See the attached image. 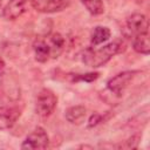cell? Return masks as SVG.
<instances>
[{
	"mask_svg": "<svg viewBox=\"0 0 150 150\" xmlns=\"http://www.w3.org/2000/svg\"><path fill=\"white\" fill-rule=\"evenodd\" d=\"M125 49V43L122 40H115L101 48H87L82 54V62L91 68L104 66L112 56L122 53Z\"/></svg>",
	"mask_w": 150,
	"mask_h": 150,
	"instance_id": "6da1fadb",
	"label": "cell"
},
{
	"mask_svg": "<svg viewBox=\"0 0 150 150\" xmlns=\"http://www.w3.org/2000/svg\"><path fill=\"white\" fill-rule=\"evenodd\" d=\"M56 103H57V97L55 96V94L52 90H49L47 88L41 89L36 96L35 111L39 116L47 117L54 111Z\"/></svg>",
	"mask_w": 150,
	"mask_h": 150,
	"instance_id": "7a4b0ae2",
	"label": "cell"
},
{
	"mask_svg": "<svg viewBox=\"0 0 150 150\" xmlns=\"http://www.w3.org/2000/svg\"><path fill=\"white\" fill-rule=\"evenodd\" d=\"M49 138L47 132L45 131L43 128L38 127L35 128L22 142L21 149L23 150H40V149H46L48 146Z\"/></svg>",
	"mask_w": 150,
	"mask_h": 150,
	"instance_id": "3957f363",
	"label": "cell"
},
{
	"mask_svg": "<svg viewBox=\"0 0 150 150\" xmlns=\"http://www.w3.org/2000/svg\"><path fill=\"white\" fill-rule=\"evenodd\" d=\"M134 70H125L122 73H118L117 75H115L114 77H111L108 83H107V88L108 90H110V93H114L116 95L121 94L127 87L128 84L131 82V80L135 76Z\"/></svg>",
	"mask_w": 150,
	"mask_h": 150,
	"instance_id": "277c9868",
	"label": "cell"
},
{
	"mask_svg": "<svg viewBox=\"0 0 150 150\" xmlns=\"http://www.w3.org/2000/svg\"><path fill=\"white\" fill-rule=\"evenodd\" d=\"M30 0H9L2 9V16L6 20H16L26 11Z\"/></svg>",
	"mask_w": 150,
	"mask_h": 150,
	"instance_id": "5b68a950",
	"label": "cell"
},
{
	"mask_svg": "<svg viewBox=\"0 0 150 150\" xmlns=\"http://www.w3.org/2000/svg\"><path fill=\"white\" fill-rule=\"evenodd\" d=\"M148 27H149L148 19L144 14L134 13L127 19V28L134 35L148 33Z\"/></svg>",
	"mask_w": 150,
	"mask_h": 150,
	"instance_id": "8992f818",
	"label": "cell"
},
{
	"mask_svg": "<svg viewBox=\"0 0 150 150\" xmlns=\"http://www.w3.org/2000/svg\"><path fill=\"white\" fill-rule=\"evenodd\" d=\"M34 9L41 13H54L66 7L67 0H30Z\"/></svg>",
	"mask_w": 150,
	"mask_h": 150,
	"instance_id": "52a82bcc",
	"label": "cell"
},
{
	"mask_svg": "<svg viewBox=\"0 0 150 150\" xmlns=\"http://www.w3.org/2000/svg\"><path fill=\"white\" fill-rule=\"evenodd\" d=\"M21 115V110L16 107H6L0 109V130L12 128Z\"/></svg>",
	"mask_w": 150,
	"mask_h": 150,
	"instance_id": "ba28073f",
	"label": "cell"
},
{
	"mask_svg": "<svg viewBox=\"0 0 150 150\" xmlns=\"http://www.w3.org/2000/svg\"><path fill=\"white\" fill-rule=\"evenodd\" d=\"M87 116V109L83 105H73L64 111L66 120L75 125H80L84 122Z\"/></svg>",
	"mask_w": 150,
	"mask_h": 150,
	"instance_id": "9c48e42d",
	"label": "cell"
},
{
	"mask_svg": "<svg viewBox=\"0 0 150 150\" xmlns=\"http://www.w3.org/2000/svg\"><path fill=\"white\" fill-rule=\"evenodd\" d=\"M35 60L38 62H46L50 56V47L45 40H38L33 45Z\"/></svg>",
	"mask_w": 150,
	"mask_h": 150,
	"instance_id": "30bf717a",
	"label": "cell"
},
{
	"mask_svg": "<svg viewBox=\"0 0 150 150\" xmlns=\"http://www.w3.org/2000/svg\"><path fill=\"white\" fill-rule=\"evenodd\" d=\"M110 29L105 26H97L94 28L91 35H90V43L93 46H98L110 39Z\"/></svg>",
	"mask_w": 150,
	"mask_h": 150,
	"instance_id": "8fae6325",
	"label": "cell"
},
{
	"mask_svg": "<svg viewBox=\"0 0 150 150\" xmlns=\"http://www.w3.org/2000/svg\"><path fill=\"white\" fill-rule=\"evenodd\" d=\"M132 48L135 49V52H137L139 54L148 55L150 52V42H149L148 33L135 35V39L132 41Z\"/></svg>",
	"mask_w": 150,
	"mask_h": 150,
	"instance_id": "7c38bea8",
	"label": "cell"
},
{
	"mask_svg": "<svg viewBox=\"0 0 150 150\" xmlns=\"http://www.w3.org/2000/svg\"><path fill=\"white\" fill-rule=\"evenodd\" d=\"M48 45L50 47V55H53L54 57H57V55H60V53L63 50L64 38L60 33H54L49 38V43Z\"/></svg>",
	"mask_w": 150,
	"mask_h": 150,
	"instance_id": "4fadbf2b",
	"label": "cell"
},
{
	"mask_svg": "<svg viewBox=\"0 0 150 150\" xmlns=\"http://www.w3.org/2000/svg\"><path fill=\"white\" fill-rule=\"evenodd\" d=\"M87 11L93 15H98L104 12V5L102 0H80Z\"/></svg>",
	"mask_w": 150,
	"mask_h": 150,
	"instance_id": "5bb4252c",
	"label": "cell"
},
{
	"mask_svg": "<svg viewBox=\"0 0 150 150\" xmlns=\"http://www.w3.org/2000/svg\"><path fill=\"white\" fill-rule=\"evenodd\" d=\"M98 77V73H88V74H75L74 81H94Z\"/></svg>",
	"mask_w": 150,
	"mask_h": 150,
	"instance_id": "9a60e30c",
	"label": "cell"
},
{
	"mask_svg": "<svg viewBox=\"0 0 150 150\" xmlns=\"http://www.w3.org/2000/svg\"><path fill=\"white\" fill-rule=\"evenodd\" d=\"M101 115H98V114H94V115H91V117L89 118V127H94V125H96V124H98L100 122H101Z\"/></svg>",
	"mask_w": 150,
	"mask_h": 150,
	"instance_id": "2e32d148",
	"label": "cell"
},
{
	"mask_svg": "<svg viewBox=\"0 0 150 150\" xmlns=\"http://www.w3.org/2000/svg\"><path fill=\"white\" fill-rule=\"evenodd\" d=\"M0 4H1V0H0Z\"/></svg>",
	"mask_w": 150,
	"mask_h": 150,
	"instance_id": "e0dca14e",
	"label": "cell"
}]
</instances>
